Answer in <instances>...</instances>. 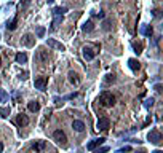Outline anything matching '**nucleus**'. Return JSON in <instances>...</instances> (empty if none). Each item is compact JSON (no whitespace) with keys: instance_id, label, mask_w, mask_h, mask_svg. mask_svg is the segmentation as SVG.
Masks as SVG:
<instances>
[{"instance_id":"nucleus-1","label":"nucleus","mask_w":163,"mask_h":153,"mask_svg":"<svg viewBox=\"0 0 163 153\" xmlns=\"http://www.w3.org/2000/svg\"><path fill=\"white\" fill-rule=\"evenodd\" d=\"M99 102H101L102 107H114L115 96L109 91H104V92H101V96H99Z\"/></svg>"},{"instance_id":"nucleus-2","label":"nucleus","mask_w":163,"mask_h":153,"mask_svg":"<svg viewBox=\"0 0 163 153\" xmlns=\"http://www.w3.org/2000/svg\"><path fill=\"white\" fill-rule=\"evenodd\" d=\"M53 139L59 143V145H66L67 143V136L64 131H61V129H56V131L53 132Z\"/></svg>"},{"instance_id":"nucleus-3","label":"nucleus","mask_w":163,"mask_h":153,"mask_svg":"<svg viewBox=\"0 0 163 153\" xmlns=\"http://www.w3.org/2000/svg\"><path fill=\"white\" fill-rule=\"evenodd\" d=\"M110 128V120L107 117H102L98 120V124H96V129H99V131H107V129Z\"/></svg>"},{"instance_id":"nucleus-4","label":"nucleus","mask_w":163,"mask_h":153,"mask_svg":"<svg viewBox=\"0 0 163 153\" xmlns=\"http://www.w3.org/2000/svg\"><path fill=\"white\" fill-rule=\"evenodd\" d=\"M82 54H83V58H85L86 61H93V59L96 58V51L93 50L91 46H83Z\"/></svg>"},{"instance_id":"nucleus-5","label":"nucleus","mask_w":163,"mask_h":153,"mask_svg":"<svg viewBox=\"0 0 163 153\" xmlns=\"http://www.w3.org/2000/svg\"><path fill=\"white\" fill-rule=\"evenodd\" d=\"M147 139L152 143H162V134L158 132V129H152V131L147 134Z\"/></svg>"},{"instance_id":"nucleus-6","label":"nucleus","mask_w":163,"mask_h":153,"mask_svg":"<svg viewBox=\"0 0 163 153\" xmlns=\"http://www.w3.org/2000/svg\"><path fill=\"white\" fill-rule=\"evenodd\" d=\"M46 83H48V77H37L35 78V81H34V86L37 88V89H42L43 91L45 88H46Z\"/></svg>"},{"instance_id":"nucleus-7","label":"nucleus","mask_w":163,"mask_h":153,"mask_svg":"<svg viewBox=\"0 0 163 153\" xmlns=\"http://www.w3.org/2000/svg\"><path fill=\"white\" fill-rule=\"evenodd\" d=\"M16 124L18 126H27V124H29V117H27V115H24V113H19L16 117Z\"/></svg>"},{"instance_id":"nucleus-8","label":"nucleus","mask_w":163,"mask_h":153,"mask_svg":"<svg viewBox=\"0 0 163 153\" xmlns=\"http://www.w3.org/2000/svg\"><path fill=\"white\" fill-rule=\"evenodd\" d=\"M48 46L50 48H54V50H59V51H64L66 50V46H64L63 43H59V41H56V40H53V38H48Z\"/></svg>"},{"instance_id":"nucleus-9","label":"nucleus","mask_w":163,"mask_h":153,"mask_svg":"<svg viewBox=\"0 0 163 153\" xmlns=\"http://www.w3.org/2000/svg\"><path fill=\"white\" fill-rule=\"evenodd\" d=\"M104 140H106L104 137L95 139V140H91L90 143H88V145H86V148H88V150H95L96 147H99V145H102V143H104Z\"/></svg>"},{"instance_id":"nucleus-10","label":"nucleus","mask_w":163,"mask_h":153,"mask_svg":"<svg viewBox=\"0 0 163 153\" xmlns=\"http://www.w3.org/2000/svg\"><path fill=\"white\" fill-rule=\"evenodd\" d=\"M72 129H74V131H77V132H82L83 129H85V123L80 121V120H74V123H72Z\"/></svg>"},{"instance_id":"nucleus-11","label":"nucleus","mask_w":163,"mask_h":153,"mask_svg":"<svg viewBox=\"0 0 163 153\" xmlns=\"http://www.w3.org/2000/svg\"><path fill=\"white\" fill-rule=\"evenodd\" d=\"M22 41H24V45L29 46V48L35 45V38H34V35H32V34H26L24 38H22Z\"/></svg>"},{"instance_id":"nucleus-12","label":"nucleus","mask_w":163,"mask_h":153,"mask_svg":"<svg viewBox=\"0 0 163 153\" xmlns=\"http://www.w3.org/2000/svg\"><path fill=\"white\" fill-rule=\"evenodd\" d=\"M128 66H130V69H131L133 72H138L139 70V67H141V64H139V61L138 59H128Z\"/></svg>"},{"instance_id":"nucleus-13","label":"nucleus","mask_w":163,"mask_h":153,"mask_svg":"<svg viewBox=\"0 0 163 153\" xmlns=\"http://www.w3.org/2000/svg\"><path fill=\"white\" fill-rule=\"evenodd\" d=\"M43 148H45V142H43V140H37V142H34V143H32V150H34V152H37V153H39V152H42Z\"/></svg>"},{"instance_id":"nucleus-14","label":"nucleus","mask_w":163,"mask_h":153,"mask_svg":"<svg viewBox=\"0 0 163 153\" xmlns=\"http://www.w3.org/2000/svg\"><path fill=\"white\" fill-rule=\"evenodd\" d=\"M69 81H71L72 85H78V83H80V78H78V75L74 70L69 72Z\"/></svg>"},{"instance_id":"nucleus-15","label":"nucleus","mask_w":163,"mask_h":153,"mask_svg":"<svg viewBox=\"0 0 163 153\" xmlns=\"http://www.w3.org/2000/svg\"><path fill=\"white\" fill-rule=\"evenodd\" d=\"M27 109H29V112H39L40 110V104L37 101H32V102H29V105H27Z\"/></svg>"},{"instance_id":"nucleus-16","label":"nucleus","mask_w":163,"mask_h":153,"mask_svg":"<svg viewBox=\"0 0 163 153\" xmlns=\"http://www.w3.org/2000/svg\"><path fill=\"white\" fill-rule=\"evenodd\" d=\"M16 62L18 64H26L27 62V54L26 53H18L16 54Z\"/></svg>"},{"instance_id":"nucleus-17","label":"nucleus","mask_w":163,"mask_h":153,"mask_svg":"<svg viewBox=\"0 0 163 153\" xmlns=\"http://www.w3.org/2000/svg\"><path fill=\"white\" fill-rule=\"evenodd\" d=\"M39 59H40L42 62H46V61H48V51H45L43 48H40V50H39Z\"/></svg>"},{"instance_id":"nucleus-18","label":"nucleus","mask_w":163,"mask_h":153,"mask_svg":"<svg viewBox=\"0 0 163 153\" xmlns=\"http://www.w3.org/2000/svg\"><path fill=\"white\" fill-rule=\"evenodd\" d=\"M141 32H142V35H146V37H152L153 29H152L150 26H142L141 27Z\"/></svg>"},{"instance_id":"nucleus-19","label":"nucleus","mask_w":163,"mask_h":153,"mask_svg":"<svg viewBox=\"0 0 163 153\" xmlns=\"http://www.w3.org/2000/svg\"><path fill=\"white\" fill-rule=\"evenodd\" d=\"M16 26H18V16H15L11 21H8L7 29H8V30H15V29H16Z\"/></svg>"},{"instance_id":"nucleus-20","label":"nucleus","mask_w":163,"mask_h":153,"mask_svg":"<svg viewBox=\"0 0 163 153\" xmlns=\"http://www.w3.org/2000/svg\"><path fill=\"white\" fill-rule=\"evenodd\" d=\"M66 11H67V8H66V7H56V8L53 10V13H54L56 16H63Z\"/></svg>"},{"instance_id":"nucleus-21","label":"nucleus","mask_w":163,"mask_h":153,"mask_svg":"<svg viewBox=\"0 0 163 153\" xmlns=\"http://www.w3.org/2000/svg\"><path fill=\"white\" fill-rule=\"evenodd\" d=\"M95 29V24H93V21H86L85 24H83V30L85 32H91Z\"/></svg>"},{"instance_id":"nucleus-22","label":"nucleus","mask_w":163,"mask_h":153,"mask_svg":"<svg viewBox=\"0 0 163 153\" xmlns=\"http://www.w3.org/2000/svg\"><path fill=\"white\" fill-rule=\"evenodd\" d=\"M61 22H63V16H56V18H54V21H53V24H51V30H54L59 24H61Z\"/></svg>"},{"instance_id":"nucleus-23","label":"nucleus","mask_w":163,"mask_h":153,"mask_svg":"<svg viewBox=\"0 0 163 153\" xmlns=\"http://www.w3.org/2000/svg\"><path fill=\"white\" fill-rule=\"evenodd\" d=\"M133 48H134V53H136V54H141V53H142V43H141V41H138V43L134 41V43H133Z\"/></svg>"},{"instance_id":"nucleus-24","label":"nucleus","mask_w":163,"mask_h":153,"mask_svg":"<svg viewBox=\"0 0 163 153\" xmlns=\"http://www.w3.org/2000/svg\"><path fill=\"white\" fill-rule=\"evenodd\" d=\"M0 117L8 118V117H10V109H8V107H2V109H0Z\"/></svg>"},{"instance_id":"nucleus-25","label":"nucleus","mask_w":163,"mask_h":153,"mask_svg":"<svg viewBox=\"0 0 163 153\" xmlns=\"http://www.w3.org/2000/svg\"><path fill=\"white\" fill-rule=\"evenodd\" d=\"M8 99H10V96H8L3 89H0V102H8Z\"/></svg>"},{"instance_id":"nucleus-26","label":"nucleus","mask_w":163,"mask_h":153,"mask_svg":"<svg viewBox=\"0 0 163 153\" xmlns=\"http://www.w3.org/2000/svg\"><path fill=\"white\" fill-rule=\"evenodd\" d=\"M115 81V75L114 73H109V75H106V85H110V83Z\"/></svg>"},{"instance_id":"nucleus-27","label":"nucleus","mask_w":163,"mask_h":153,"mask_svg":"<svg viewBox=\"0 0 163 153\" xmlns=\"http://www.w3.org/2000/svg\"><path fill=\"white\" fill-rule=\"evenodd\" d=\"M45 27H39V29H37V37H39V38H42V37L45 35Z\"/></svg>"},{"instance_id":"nucleus-28","label":"nucleus","mask_w":163,"mask_h":153,"mask_svg":"<svg viewBox=\"0 0 163 153\" xmlns=\"http://www.w3.org/2000/svg\"><path fill=\"white\" fill-rule=\"evenodd\" d=\"M106 152H109V147H96V153H106Z\"/></svg>"},{"instance_id":"nucleus-29","label":"nucleus","mask_w":163,"mask_h":153,"mask_svg":"<svg viewBox=\"0 0 163 153\" xmlns=\"http://www.w3.org/2000/svg\"><path fill=\"white\" fill-rule=\"evenodd\" d=\"M153 102H155V101H153V97H150V99H147L146 102H144V105H146V107H152Z\"/></svg>"},{"instance_id":"nucleus-30","label":"nucleus","mask_w":163,"mask_h":153,"mask_svg":"<svg viewBox=\"0 0 163 153\" xmlns=\"http://www.w3.org/2000/svg\"><path fill=\"white\" fill-rule=\"evenodd\" d=\"M102 27H104V30H110V21H104V24H102Z\"/></svg>"},{"instance_id":"nucleus-31","label":"nucleus","mask_w":163,"mask_h":153,"mask_svg":"<svg viewBox=\"0 0 163 153\" xmlns=\"http://www.w3.org/2000/svg\"><path fill=\"white\" fill-rule=\"evenodd\" d=\"M125 152H131V147H123L118 150V153H125Z\"/></svg>"},{"instance_id":"nucleus-32","label":"nucleus","mask_w":163,"mask_h":153,"mask_svg":"<svg viewBox=\"0 0 163 153\" xmlns=\"http://www.w3.org/2000/svg\"><path fill=\"white\" fill-rule=\"evenodd\" d=\"M96 16L99 18V19H104V16H106V15H104V11H99V13H96Z\"/></svg>"},{"instance_id":"nucleus-33","label":"nucleus","mask_w":163,"mask_h":153,"mask_svg":"<svg viewBox=\"0 0 163 153\" xmlns=\"http://www.w3.org/2000/svg\"><path fill=\"white\" fill-rule=\"evenodd\" d=\"M153 89H155L157 92H162V85H155L153 86Z\"/></svg>"},{"instance_id":"nucleus-34","label":"nucleus","mask_w":163,"mask_h":153,"mask_svg":"<svg viewBox=\"0 0 163 153\" xmlns=\"http://www.w3.org/2000/svg\"><path fill=\"white\" fill-rule=\"evenodd\" d=\"M153 16H155V18H160V10H153Z\"/></svg>"},{"instance_id":"nucleus-35","label":"nucleus","mask_w":163,"mask_h":153,"mask_svg":"<svg viewBox=\"0 0 163 153\" xmlns=\"http://www.w3.org/2000/svg\"><path fill=\"white\" fill-rule=\"evenodd\" d=\"M21 78H22V80H26V78H27V72H24V73H21Z\"/></svg>"},{"instance_id":"nucleus-36","label":"nucleus","mask_w":163,"mask_h":153,"mask_svg":"<svg viewBox=\"0 0 163 153\" xmlns=\"http://www.w3.org/2000/svg\"><path fill=\"white\" fill-rule=\"evenodd\" d=\"M2 152H3V143L0 142V153H2Z\"/></svg>"},{"instance_id":"nucleus-37","label":"nucleus","mask_w":163,"mask_h":153,"mask_svg":"<svg viewBox=\"0 0 163 153\" xmlns=\"http://www.w3.org/2000/svg\"><path fill=\"white\" fill-rule=\"evenodd\" d=\"M152 153H163V152H162V150H153Z\"/></svg>"},{"instance_id":"nucleus-38","label":"nucleus","mask_w":163,"mask_h":153,"mask_svg":"<svg viewBox=\"0 0 163 153\" xmlns=\"http://www.w3.org/2000/svg\"><path fill=\"white\" fill-rule=\"evenodd\" d=\"M134 153H146V152H144V150H141V152H134Z\"/></svg>"},{"instance_id":"nucleus-39","label":"nucleus","mask_w":163,"mask_h":153,"mask_svg":"<svg viewBox=\"0 0 163 153\" xmlns=\"http://www.w3.org/2000/svg\"><path fill=\"white\" fill-rule=\"evenodd\" d=\"M48 2H50V3H51V2H53V0H48Z\"/></svg>"}]
</instances>
